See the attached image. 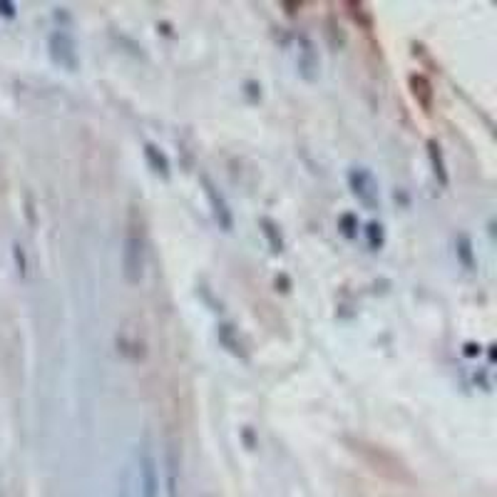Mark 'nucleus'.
I'll list each match as a JSON object with an SVG mask.
<instances>
[{
    "instance_id": "obj_8",
    "label": "nucleus",
    "mask_w": 497,
    "mask_h": 497,
    "mask_svg": "<svg viewBox=\"0 0 497 497\" xmlns=\"http://www.w3.org/2000/svg\"><path fill=\"white\" fill-rule=\"evenodd\" d=\"M217 336H219V344L224 346L226 351H229L231 355H237V358H244L246 361V351H244V344L242 338H239L237 328L229 323H221L219 331H217Z\"/></svg>"
},
{
    "instance_id": "obj_15",
    "label": "nucleus",
    "mask_w": 497,
    "mask_h": 497,
    "mask_svg": "<svg viewBox=\"0 0 497 497\" xmlns=\"http://www.w3.org/2000/svg\"><path fill=\"white\" fill-rule=\"evenodd\" d=\"M0 15H3V18H15V3L0 0Z\"/></svg>"
},
{
    "instance_id": "obj_3",
    "label": "nucleus",
    "mask_w": 497,
    "mask_h": 497,
    "mask_svg": "<svg viewBox=\"0 0 497 497\" xmlns=\"http://www.w3.org/2000/svg\"><path fill=\"white\" fill-rule=\"evenodd\" d=\"M348 189L351 194L358 199L363 209L368 212H376L380 209V187L376 174L368 169V167H353L348 172Z\"/></svg>"
},
{
    "instance_id": "obj_5",
    "label": "nucleus",
    "mask_w": 497,
    "mask_h": 497,
    "mask_svg": "<svg viewBox=\"0 0 497 497\" xmlns=\"http://www.w3.org/2000/svg\"><path fill=\"white\" fill-rule=\"evenodd\" d=\"M201 184H204V194H207L209 204H212V212H214V219H217V224H219L224 231H231V226H234V214H231L226 199L219 194V189L214 187L209 177H201Z\"/></svg>"
},
{
    "instance_id": "obj_9",
    "label": "nucleus",
    "mask_w": 497,
    "mask_h": 497,
    "mask_svg": "<svg viewBox=\"0 0 497 497\" xmlns=\"http://www.w3.org/2000/svg\"><path fill=\"white\" fill-rule=\"evenodd\" d=\"M428 160H430L432 167V174L438 177V182L443 187H448L450 177H448V165H445V157H443V147H440L435 140H428Z\"/></svg>"
},
{
    "instance_id": "obj_11",
    "label": "nucleus",
    "mask_w": 497,
    "mask_h": 497,
    "mask_svg": "<svg viewBox=\"0 0 497 497\" xmlns=\"http://www.w3.org/2000/svg\"><path fill=\"white\" fill-rule=\"evenodd\" d=\"M259 226H261L264 239H267L269 248H271L273 254H281V251H284V237H281V229H278L276 221L269 219V217H264V219L259 221Z\"/></svg>"
},
{
    "instance_id": "obj_1",
    "label": "nucleus",
    "mask_w": 497,
    "mask_h": 497,
    "mask_svg": "<svg viewBox=\"0 0 497 497\" xmlns=\"http://www.w3.org/2000/svg\"><path fill=\"white\" fill-rule=\"evenodd\" d=\"M157 487H160L157 457H154L149 440H142L124 468L119 497H157Z\"/></svg>"
},
{
    "instance_id": "obj_10",
    "label": "nucleus",
    "mask_w": 497,
    "mask_h": 497,
    "mask_svg": "<svg viewBox=\"0 0 497 497\" xmlns=\"http://www.w3.org/2000/svg\"><path fill=\"white\" fill-rule=\"evenodd\" d=\"M144 160H147V165H149V169H152L154 174H160V177H169V160H167V154L162 152L157 144H152V142H147L144 144Z\"/></svg>"
},
{
    "instance_id": "obj_16",
    "label": "nucleus",
    "mask_w": 497,
    "mask_h": 497,
    "mask_svg": "<svg viewBox=\"0 0 497 497\" xmlns=\"http://www.w3.org/2000/svg\"><path fill=\"white\" fill-rule=\"evenodd\" d=\"M15 259H18V267H20V269H18V271H20V273H25V259H23V248H20V246H18V244H15Z\"/></svg>"
},
{
    "instance_id": "obj_4",
    "label": "nucleus",
    "mask_w": 497,
    "mask_h": 497,
    "mask_svg": "<svg viewBox=\"0 0 497 497\" xmlns=\"http://www.w3.org/2000/svg\"><path fill=\"white\" fill-rule=\"evenodd\" d=\"M48 55H50V60H53V65H58L60 70L75 72L77 65H80L75 37H72L67 30H53V33H50Z\"/></svg>"
},
{
    "instance_id": "obj_7",
    "label": "nucleus",
    "mask_w": 497,
    "mask_h": 497,
    "mask_svg": "<svg viewBox=\"0 0 497 497\" xmlns=\"http://www.w3.org/2000/svg\"><path fill=\"white\" fill-rule=\"evenodd\" d=\"M408 85H410L413 97L418 100V105H421L426 112H430V107H432V85H430V80H428L426 75H410Z\"/></svg>"
},
{
    "instance_id": "obj_14",
    "label": "nucleus",
    "mask_w": 497,
    "mask_h": 497,
    "mask_svg": "<svg viewBox=\"0 0 497 497\" xmlns=\"http://www.w3.org/2000/svg\"><path fill=\"white\" fill-rule=\"evenodd\" d=\"M457 246H460V259L465 267H473V248H470V239L468 237H460L457 239Z\"/></svg>"
},
{
    "instance_id": "obj_6",
    "label": "nucleus",
    "mask_w": 497,
    "mask_h": 497,
    "mask_svg": "<svg viewBox=\"0 0 497 497\" xmlns=\"http://www.w3.org/2000/svg\"><path fill=\"white\" fill-rule=\"evenodd\" d=\"M319 53H316L314 42L308 40V37H301L298 40V72H301L303 80L308 83H314L316 77H319Z\"/></svg>"
},
{
    "instance_id": "obj_17",
    "label": "nucleus",
    "mask_w": 497,
    "mask_h": 497,
    "mask_svg": "<svg viewBox=\"0 0 497 497\" xmlns=\"http://www.w3.org/2000/svg\"><path fill=\"white\" fill-rule=\"evenodd\" d=\"M478 353H480V346H475V344L465 346V355H478Z\"/></svg>"
},
{
    "instance_id": "obj_2",
    "label": "nucleus",
    "mask_w": 497,
    "mask_h": 497,
    "mask_svg": "<svg viewBox=\"0 0 497 497\" xmlns=\"http://www.w3.org/2000/svg\"><path fill=\"white\" fill-rule=\"evenodd\" d=\"M144 264H147V239H144V229L137 219V214L132 212L130 224H127V234L122 242V276L127 284H140L144 276Z\"/></svg>"
},
{
    "instance_id": "obj_13",
    "label": "nucleus",
    "mask_w": 497,
    "mask_h": 497,
    "mask_svg": "<svg viewBox=\"0 0 497 497\" xmlns=\"http://www.w3.org/2000/svg\"><path fill=\"white\" fill-rule=\"evenodd\" d=\"M338 229L344 234L346 239H353L358 234V219H355V214H344L341 219H338Z\"/></svg>"
},
{
    "instance_id": "obj_12",
    "label": "nucleus",
    "mask_w": 497,
    "mask_h": 497,
    "mask_svg": "<svg viewBox=\"0 0 497 497\" xmlns=\"http://www.w3.org/2000/svg\"><path fill=\"white\" fill-rule=\"evenodd\" d=\"M363 234H366V242L368 246L373 248V251H380L385 244V229L380 221H368L366 229H363Z\"/></svg>"
}]
</instances>
